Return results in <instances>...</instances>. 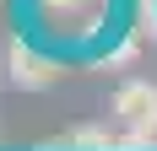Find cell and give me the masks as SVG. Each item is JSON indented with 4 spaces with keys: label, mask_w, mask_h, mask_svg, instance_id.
Masks as SVG:
<instances>
[{
    "label": "cell",
    "mask_w": 157,
    "mask_h": 151,
    "mask_svg": "<svg viewBox=\"0 0 157 151\" xmlns=\"http://www.w3.org/2000/svg\"><path fill=\"white\" fill-rule=\"evenodd\" d=\"M49 146H65V151H114L119 140H114L109 130H98V124H81V130H71L65 140H49Z\"/></svg>",
    "instance_id": "4"
},
{
    "label": "cell",
    "mask_w": 157,
    "mask_h": 151,
    "mask_svg": "<svg viewBox=\"0 0 157 151\" xmlns=\"http://www.w3.org/2000/svg\"><path fill=\"white\" fill-rule=\"evenodd\" d=\"M6 76H11V87H22V92H49L60 81V65L44 60L27 38H11V43H6Z\"/></svg>",
    "instance_id": "3"
},
{
    "label": "cell",
    "mask_w": 157,
    "mask_h": 151,
    "mask_svg": "<svg viewBox=\"0 0 157 151\" xmlns=\"http://www.w3.org/2000/svg\"><path fill=\"white\" fill-rule=\"evenodd\" d=\"M114 113L130 124V135L119 140L125 151H152L157 146V87L152 81H125L114 92Z\"/></svg>",
    "instance_id": "1"
},
{
    "label": "cell",
    "mask_w": 157,
    "mask_h": 151,
    "mask_svg": "<svg viewBox=\"0 0 157 151\" xmlns=\"http://www.w3.org/2000/svg\"><path fill=\"white\" fill-rule=\"evenodd\" d=\"M136 22H141V27H136V32H141V38H152V43H157V0H136Z\"/></svg>",
    "instance_id": "5"
},
{
    "label": "cell",
    "mask_w": 157,
    "mask_h": 151,
    "mask_svg": "<svg viewBox=\"0 0 157 151\" xmlns=\"http://www.w3.org/2000/svg\"><path fill=\"white\" fill-rule=\"evenodd\" d=\"M33 6L44 16V27L54 38H71V43L92 38L103 27V11H109V0H33Z\"/></svg>",
    "instance_id": "2"
}]
</instances>
